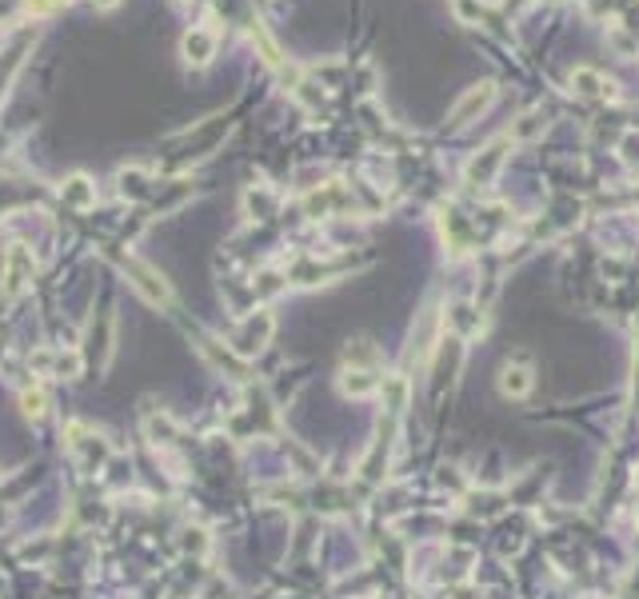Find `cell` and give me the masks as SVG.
Listing matches in <instances>:
<instances>
[{"label":"cell","mask_w":639,"mask_h":599,"mask_svg":"<svg viewBox=\"0 0 639 599\" xmlns=\"http://www.w3.org/2000/svg\"><path fill=\"white\" fill-rule=\"evenodd\" d=\"M124 272L132 276L136 292H140L144 300H152V303H168V300H172V288H168L164 280H160L156 272L148 268V264H140V260H124Z\"/></svg>","instance_id":"obj_4"},{"label":"cell","mask_w":639,"mask_h":599,"mask_svg":"<svg viewBox=\"0 0 639 599\" xmlns=\"http://www.w3.org/2000/svg\"><path fill=\"white\" fill-rule=\"evenodd\" d=\"M64 4H72V0H24V8H28L32 16L52 12V8H64Z\"/></svg>","instance_id":"obj_11"},{"label":"cell","mask_w":639,"mask_h":599,"mask_svg":"<svg viewBox=\"0 0 639 599\" xmlns=\"http://www.w3.org/2000/svg\"><path fill=\"white\" fill-rule=\"evenodd\" d=\"M572 84L580 88V92H588V96H596V92H604V88H611V84H604V76H599V72H591V68H575V72H572Z\"/></svg>","instance_id":"obj_9"},{"label":"cell","mask_w":639,"mask_h":599,"mask_svg":"<svg viewBox=\"0 0 639 599\" xmlns=\"http://www.w3.org/2000/svg\"><path fill=\"white\" fill-rule=\"evenodd\" d=\"M60 200L72 208H92L96 204V188L88 184V176H72L68 184L60 188Z\"/></svg>","instance_id":"obj_7"},{"label":"cell","mask_w":639,"mask_h":599,"mask_svg":"<svg viewBox=\"0 0 639 599\" xmlns=\"http://www.w3.org/2000/svg\"><path fill=\"white\" fill-rule=\"evenodd\" d=\"M500 391L503 396H527L532 391V372L524 364H508L500 375Z\"/></svg>","instance_id":"obj_8"},{"label":"cell","mask_w":639,"mask_h":599,"mask_svg":"<svg viewBox=\"0 0 639 599\" xmlns=\"http://www.w3.org/2000/svg\"><path fill=\"white\" fill-rule=\"evenodd\" d=\"M216 48H220L216 28H188V32H184V40H180V56H184V64H192V68L212 64Z\"/></svg>","instance_id":"obj_2"},{"label":"cell","mask_w":639,"mask_h":599,"mask_svg":"<svg viewBox=\"0 0 639 599\" xmlns=\"http://www.w3.org/2000/svg\"><path fill=\"white\" fill-rule=\"evenodd\" d=\"M36 367H44V375H80V356L76 351H40L36 359H32Z\"/></svg>","instance_id":"obj_6"},{"label":"cell","mask_w":639,"mask_h":599,"mask_svg":"<svg viewBox=\"0 0 639 599\" xmlns=\"http://www.w3.org/2000/svg\"><path fill=\"white\" fill-rule=\"evenodd\" d=\"M92 4H96V8H116L120 0H92Z\"/></svg>","instance_id":"obj_12"},{"label":"cell","mask_w":639,"mask_h":599,"mask_svg":"<svg viewBox=\"0 0 639 599\" xmlns=\"http://www.w3.org/2000/svg\"><path fill=\"white\" fill-rule=\"evenodd\" d=\"M32 276H36V260H32L28 244H12L4 252V268H0V300L16 303L32 288Z\"/></svg>","instance_id":"obj_1"},{"label":"cell","mask_w":639,"mask_h":599,"mask_svg":"<svg viewBox=\"0 0 639 599\" xmlns=\"http://www.w3.org/2000/svg\"><path fill=\"white\" fill-rule=\"evenodd\" d=\"M268 335H272V316L268 311H260V316L244 319V324L232 332V348H236L240 356H256V351L268 343Z\"/></svg>","instance_id":"obj_3"},{"label":"cell","mask_w":639,"mask_h":599,"mask_svg":"<svg viewBox=\"0 0 639 599\" xmlns=\"http://www.w3.org/2000/svg\"><path fill=\"white\" fill-rule=\"evenodd\" d=\"M492 96H495V84H492V80H484V84L468 88V92L455 100V108L447 112V120H452V124H463V120H471L476 112H484L487 104H492Z\"/></svg>","instance_id":"obj_5"},{"label":"cell","mask_w":639,"mask_h":599,"mask_svg":"<svg viewBox=\"0 0 639 599\" xmlns=\"http://www.w3.org/2000/svg\"><path fill=\"white\" fill-rule=\"evenodd\" d=\"M20 407L28 420H44V407H48L44 391H20Z\"/></svg>","instance_id":"obj_10"}]
</instances>
